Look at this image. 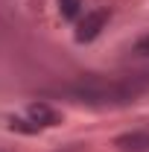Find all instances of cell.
Returning <instances> with one entry per match:
<instances>
[{
	"instance_id": "1",
	"label": "cell",
	"mask_w": 149,
	"mask_h": 152,
	"mask_svg": "<svg viewBox=\"0 0 149 152\" xmlns=\"http://www.w3.org/2000/svg\"><path fill=\"white\" fill-rule=\"evenodd\" d=\"M149 85V79H102V76H88L73 85L61 88L73 102H88V105H123L140 94Z\"/></svg>"
},
{
	"instance_id": "2",
	"label": "cell",
	"mask_w": 149,
	"mask_h": 152,
	"mask_svg": "<svg viewBox=\"0 0 149 152\" xmlns=\"http://www.w3.org/2000/svg\"><path fill=\"white\" fill-rule=\"evenodd\" d=\"M108 23V9H93V12H88L85 18H82V23H79V29H76V41H93V38L102 32V26Z\"/></svg>"
},
{
	"instance_id": "3",
	"label": "cell",
	"mask_w": 149,
	"mask_h": 152,
	"mask_svg": "<svg viewBox=\"0 0 149 152\" xmlns=\"http://www.w3.org/2000/svg\"><path fill=\"white\" fill-rule=\"evenodd\" d=\"M26 114H29V120L32 123H38V126H58L61 123V114L56 111V108H50L47 102H29V108H26Z\"/></svg>"
},
{
	"instance_id": "4",
	"label": "cell",
	"mask_w": 149,
	"mask_h": 152,
	"mask_svg": "<svg viewBox=\"0 0 149 152\" xmlns=\"http://www.w3.org/2000/svg\"><path fill=\"white\" fill-rule=\"evenodd\" d=\"M120 152H149V132H129L114 140Z\"/></svg>"
},
{
	"instance_id": "5",
	"label": "cell",
	"mask_w": 149,
	"mask_h": 152,
	"mask_svg": "<svg viewBox=\"0 0 149 152\" xmlns=\"http://www.w3.org/2000/svg\"><path fill=\"white\" fill-rule=\"evenodd\" d=\"M9 129H12V132H23V134H35L41 126L32 123V120H18V117H12V120H9Z\"/></svg>"
},
{
	"instance_id": "6",
	"label": "cell",
	"mask_w": 149,
	"mask_h": 152,
	"mask_svg": "<svg viewBox=\"0 0 149 152\" xmlns=\"http://www.w3.org/2000/svg\"><path fill=\"white\" fill-rule=\"evenodd\" d=\"M58 6H61V15H64V18H76L82 3H79V0H58Z\"/></svg>"
},
{
	"instance_id": "7",
	"label": "cell",
	"mask_w": 149,
	"mask_h": 152,
	"mask_svg": "<svg viewBox=\"0 0 149 152\" xmlns=\"http://www.w3.org/2000/svg\"><path fill=\"white\" fill-rule=\"evenodd\" d=\"M134 53H137V56H149V35H143L134 44Z\"/></svg>"
}]
</instances>
